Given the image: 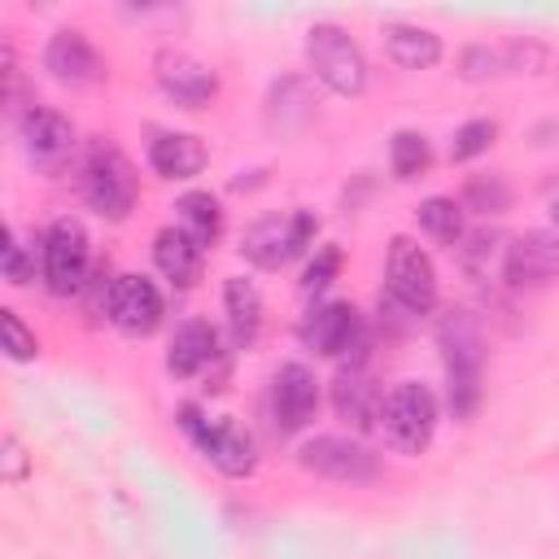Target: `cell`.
Instances as JSON below:
<instances>
[{
    "instance_id": "obj_1",
    "label": "cell",
    "mask_w": 559,
    "mask_h": 559,
    "mask_svg": "<svg viewBox=\"0 0 559 559\" xmlns=\"http://www.w3.org/2000/svg\"><path fill=\"white\" fill-rule=\"evenodd\" d=\"M441 358H445V402L454 419H472L485 397V354L476 323L454 310L441 323Z\"/></svg>"
},
{
    "instance_id": "obj_2",
    "label": "cell",
    "mask_w": 559,
    "mask_h": 559,
    "mask_svg": "<svg viewBox=\"0 0 559 559\" xmlns=\"http://www.w3.org/2000/svg\"><path fill=\"white\" fill-rule=\"evenodd\" d=\"M380 428L397 454H424L437 432V397L419 380H402L384 393Z\"/></svg>"
},
{
    "instance_id": "obj_3",
    "label": "cell",
    "mask_w": 559,
    "mask_h": 559,
    "mask_svg": "<svg viewBox=\"0 0 559 559\" xmlns=\"http://www.w3.org/2000/svg\"><path fill=\"white\" fill-rule=\"evenodd\" d=\"M79 192L83 201L109 218V223H122L131 210H135V170L131 162L114 148V144H96L83 162V175H79Z\"/></svg>"
},
{
    "instance_id": "obj_4",
    "label": "cell",
    "mask_w": 559,
    "mask_h": 559,
    "mask_svg": "<svg viewBox=\"0 0 559 559\" xmlns=\"http://www.w3.org/2000/svg\"><path fill=\"white\" fill-rule=\"evenodd\" d=\"M306 61L319 83H328L341 96H358L367 87V61L362 48L336 26V22H314L306 31Z\"/></svg>"
},
{
    "instance_id": "obj_5",
    "label": "cell",
    "mask_w": 559,
    "mask_h": 559,
    "mask_svg": "<svg viewBox=\"0 0 559 559\" xmlns=\"http://www.w3.org/2000/svg\"><path fill=\"white\" fill-rule=\"evenodd\" d=\"M314 231H319V218H314L310 210L266 214V218H258V223L245 231L240 249H245V258H249L253 266H262V271H280L288 258H297L301 249H310Z\"/></svg>"
},
{
    "instance_id": "obj_6",
    "label": "cell",
    "mask_w": 559,
    "mask_h": 559,
    "mask_svg": "<svg viewBox=\"0 0 559 559\" xmlns=\"http://www.w3.org/2000/svg\"><path fill=\"white\" fill-rule=\"evenodd\" d=\"M384 288L406 314H428L437 306V266L411 236H393L389 240Z\"/></svg>"
},
{
    "instance_id": "obj_7",
    "label": "cell",
    "mask_w": 559,
    "mask_h": 559,
    "mask_svg": "<svg viewBox=\"0 0 559 559\" xmlns=\"http://www.w3.org/2000/svg\"><path fill=\"white\" fill-rule=\"evenodd\" d=\"M179 428L192 437V445L223 472V476H249L258 454H253V437L231 424V419H205L197 406L179 411Z\"/></svg>"
},
{
    "instance_id": "obj_8",
    "label": "cell",
    "mask_w": 559,
    "mask_h": 559,
    "mask_svg": "<svg viewBox=\"0 0 559 559\" xmlns=\"http://www.w3.org/2000/svg\"><path fill=\"white\" fill-rule=\"evenodd\" d=\"M44 284L52 297H74L87 284V231L70 214L44 236Z\"/></svg>"
},
{
    "instance_id": "obj_9",
    "label": "cell",
    "mask_w": 559,
    "mask_h": 559,
    "mask_svg": "<svg viewBox=\"0 0 559 559\" xmlns=\"http://www.w3.org/2000/svg\"><path fill=\"white\" fill-rule=\"evenodd\" d=\"M301 341L323 354V358H341L354 349L349 362H362V349H367V332H362V319L349 301H328L319 310H310V319L301 323Z\"/></svg>"
},
{
    "instance_id": "obj_10",
    "label": "cell",
    "mask_w": 559,
    "mask_h": 559,
    "mask_svg": "<svg viewBox=\"0 0 559 559\" xmlns=\"http://www.w3.org/2000/svg\"><path fill=\"white\" fill-rule=\"evenodd\" d=\"M17 140H22V153L35 170H61L70 162V148H74V127L66 114L31 105L17 122Z\"/></svg>"
},
{
    "instance_id": "obj_11",
    "label": "cell",
    "mask_w": 559,
    "mask_h": 559,
    "mask_svg": "<svg viewBox=\"0 0 559 559\" xmlns=\"http://www.w3.org/2000/svg\"><path fill=\"white\" fill-rule=\"evenodd\" d=\"M297 463L323 480H341V485H358V480H371L376 476V454L362 445V441H349V437H314L301 445Z\"/></svg>"
},
{
    "instance_id": "obj_12",
    "label": "cell",
    "mask_w": 559,
    "mask_h": 559,
    "mask_svg": "<svg viewBox=\"0 0 559 559\" xmlns=\"http://www.w3.org/2000/svg\"><path fill=\"white\" fill-rule=\"evenodd\" d=\"M502 280L520 293L555 284L559 280V236H550V231L515 236L507 245V258H502Z\"/></svg>"
},
{
    "instance_id": "obj_13",
    "label": "cell",
    "mask_w": 559,
    "mask_h": 559,
    "mask_svg": "<svg viewBox=\"0 0 559 559\" xmlns=\"http://www.w3.org/2000/svg\"><path fill=\"white\" fill-rule=\"evenodd\" d=\"M109 323L127 336H148L162 323V293L148 275H118L109 293Z\"/></svg>"
},
{
    "instance_id": "obj_14",
    "label": "cell",
    "mask_w": 559,
    "mask_h": 559,
    "mask_svg": "<svg viewBox=\"0 0 559 559\" xmlns=\"http://www.w3.org/2000/svg\"><path fill=\"white\" fill-rule=\"evenodd\" d=\"M271 411L280 432H301L319 411V380L306 362H284L271 384Z\"/></svg>"
},
{
    "instance_id": "obj_15",
    "label": "cell",
    "mask_w": 559,
    "mask_h": 559,
    "mask_svg": "<svg viewBox=\"0 0 559 559\" xmlns=\"http://www.w3.org/2000/svg\"><path fill=\"white\" fill-rule=\"evenodd\" d=\"M332 406H336V415H341L349 428L371 432V428L380 424L384 393H380V384L367 376L362 362H349V367H341L336 380H332Z\"/></svg>"
},
{
    "instance_id": "obj_16",
    "label": "cell",
    "mask_w": 559,
    "mask_h": 559,
    "mask_svg": "<svg viewBox=\"0 0 559 559\" xmlns=\"http://www.w3.org/2000/svg\"><path fill=\"white\" fill-rule=\"evenodd\" d=\"M44 66L52 70V79H61L70 87H92L105 79V61L83 31H57L44 48Z\"/></svg>"
},
{
    "instance_id": "obj_17",
    "label": "cell",
    "mask_w": 559,
    "mask_h": 559,
    "mask_svg": "<svg viewBox=\"0 0 559 559\" xmlns=\"http://www.w3.org/2000/svg\"><path fill=\"white\" fill-rule=\"evenodd\" d=\"M157 83H162V92H166L170 100H179L183 109H201V105H210L214 92H218L214 70L201 66L197 57H188V52H162V57H157Z\"/></svg>"
},
{
    "instance_id": "obj_18",
    "label": "cell",
    "mask_w": 559,
    "mask_h": 559,
    "mask_svg": "<svg viewBox=\"0 0 559 559\" xmlns=\"http://www.w3.org/2000/svg\"><path fill=\"white\" fill-rule=\"evenodd\" d=\"M214 354H218V332H214L205 319H188V323L175 332L170 349H166V371H170L175 380H188V376L205 371V367L214 362Z\"/></svg>"
},
{
    "instance_id": "obj_19",
    "label": "cell",
    "mask_w": 559,
    "mask_h": 559,
    "mask_svg": "<svg viewBox=\"0 0 559 559\" xmlns=\"http://www.w3.org/2000/svg\"><path fill=\"white\" fill-rule=\"evenodd\" d=\"M148 162L162 179H192L205 170V144L188 131H166L148 144Z\"/></svg>"
},
{
    "instance_id": "obj_20",
    "label": "cell",
    "mask_w": 559,
    "mask_h": 559,
    "mask_svg": "<svg viewBox=\"0 0 559 559\" xmlns=\"http://www.w3.org/2000/svg\"><path fill=\"white\" fill-rule=\"evenodd\" d=\"M201 245H192L179 227H162L157 240H153V262L157 271L175 284V288H192L201 280Z\"/></svg>"
},
{
    "instance_id": "obj_21",
    "label": "cell",
    "mask_w": 559,
    "mask_h": 559,
    "mask_svg": "<svg viewBox=\"0 0 559 559\" xmlns=\"http://www.w3.org/2000/svg\"><path fill=\"white\" fill-rule=\"evenodd\" d=\"M384 48L402 70H428L441 61V39L424 26H384Z\"/></svg>"
},
{
    "instance_id": "obj_22",
    "label": "cell",
    "mask_w": 559,
    "mask_h": 559,
    "mask_svg": "<svg viewBox=\"0 0 559 559\" xmlns=\"http://www.w3.org/2000/svg\"><path fill=\"white\" fill-rule=\"evenodd\" d=\"M223 306H227V328H231V341L236 345H253L258 328H262V297L249 280L231 275L223 284Z\"/></svg>"
},
{
    "instance_id": "obj_23",
    "label": "cell",
    "mask_w": 559,
    "mask_h": 559,
    "mask_svg": "<svg viewBox=\"0 0 559 559\" xmlns=\"http://www.w3.org/2000/svg\"><path fill=\"white\" fill-rule=\"evenodd\" d=\"M179 231L192 240V245H201V249H210L214 240H218V231H223V210H218V201L210 197V192H188V197H179Z\"/></svg>"
},
{
    "instance_id": "obj_24",
    "label": "cell",
    "mask_w": 559,
    "mask_h": 559,
    "mask_svg": "<svg viewBox=\"0 0 559 559\" xmlns=\"http://www.w3.org/2000/svg\"><path fill=\"white\" fill-rule=\"evenodd\" d=\"M419 227L437 240V245H459L463 240V205L454 197H428L419 210H415Z\"/></svg>"
},
{
    "instance_id": "obj_25",
    "label": "cell",
    "mask_w": 559,
    "mask_h": 559,
    "mask_svg": "<svg viewBox=\"0 0 559 559\" xmlns=\"http://www.w3.org/2000/svg\"><path fill=\"white\" fill-rule=\"evenodd\" d=\"M389 166H393L397 179H415V175H424V170L432 166V148H428V140H424L419 131H397L393 144H389Z\"/></svg>"
},
{
    "instance_id": "obj_26",
    "label": "cell",
    "mask_w": 559,
    "mask_h": 559,
    "mask_svg": "<svg viewBox=\"0 0 559 559\" xmlns=\"http://www.w3.org/2000/svg\"><path fill=\"white\" fill-rule=\"evenodd\" d=\"M463 205L472 214H502L511 205V188L502 175H472L463 188Z\"/></svg>"
},
{
    "instance_id": "obj_27",
    "label": "cell",
    "mask_w": 559,
    "mask_h": 559,
    "mask_svg": "<svg viewBox=\"0 0 559 559\" xmlns=\"http://www.w3.org/2000/svg\"><path fill=\"white\" fill-rule=\"evenodd\" d=\"M493 140H498V122H493V118H472V122H463V127L454 131V140H450V162H472V157H480Z\"/></svg>"
},
{
    "instance_id": "obj_28",
    "label": "cell",
    "mask_w": 559,
    "mask_h": 559,
    "mask_svg": "<svg viewBox=\"0 0 559 559\" xmlns=\"http://www.w3.org/2000/svg\"><path fill=\"white\" fill-rule=\"evenodd\" d=\"M297 114V122L306 127L310 118H314V96L306 92V83L301 79H284L275 92H271V105H266V118H275V114Z\"/></svg>"
},
{
    "instance_id": "obj_29",
    "label": "cell",
    "mask_w": 559,
    "mask_h": 559,
    "mask_svg": "<svg viewBox=\"0 0 559 559\" xmlns=\"http://www.w3.org/2000/svg\"><path fill=\"white\" fill-rule=\"evenodd\" d=\"M0 341H4V354H9L13 362H31V358L39 354L35 332H31L13 310H0Z\"/></svg>"
},
{
    "instance_id": "obj_30",
    "label": "cell",
    "mask_w": 559,
    "mask_h": 559,
    "mask_svg": "<svg viewBox=\"0 0 559 559\" xmlns=\"http://www.w3.org/2000/svg\"><path fill=\"white\" fill-rule=\"evenodd\" d=\"M502 70V52H493L489 44H472V48H463V57H459V74L467 79V83H480V79H489V74H498Z\"/></svg>"
},
{
    "instance_id": "obj_31",
    "label": "cell",
    "mask_w": 559,
    "mask_h": 559,
    "mask_svg": "<svg viewBox=\"0 0 559 559\" xmlns=\"http://www.w3.org/2000/svg\"><path fill=\"white\" fill-rule=\"evenodd\" d=\"M336 271H341V249H336V245H323V249L310 258V266H306V275H301V288H306V293H323V288L336 280Z\"/></svg>"
},
{
    "instance_id": "obj_32",
    "label": "cell",
    "mask_w": 559,
    "mask_h": 559,
    "mask_svg": "<svg viewBox=\"0 0 559 559\" xmlns=\"http://www.w3.org/2000/svg\"><path fill=\"white\" fill-rule=\"evenodd\" d=\"M0 258H4V280L9 284H31V275H35V262H31V253L13 240V231H4V245H0Z\"/></svg>"
},
{
    "instance_id": "obj_33",
    "label": "cell",
    "mask_w": 559,
    "mask_h": 559,
    "mask_svg": "<svg viewBox=\"0 0 559 559\" xmlns=\"http://www.w3.org/2000/svg\"><path fill=\"white\" fill-rule=\"evenodd\" d=\"M26 472H31V459H26L22 441L13 432H4L0 437V480L4 485H17V480H26Z\"/></svg>"
},
{
    "instance_id": "obj_34",
    "label": "cell",
    "mask_w": 559,
    "mask_h": 559,
    "mask_svg": "<svg viewBox=\"0 0 559 559\" xmlns=\"http://www.w3.org/2000/svg\"><path fill=\"white\" fill-rule=\"evenodd\" d=\"M502 66H507V70H524V66L542 70V66H546V48H542V44H520V39H515V44L502 52Z\"/></svg>"
},
{
    "instance_id": "obj_35",
    "label": "cell",
    "mask_w": 559,
    "mask_h": 559,
    "mask_svg": "<svg viewBox=\"0 0 559 559\" xmlns=\"http://www.w3.org/2000/svg\"><path fill=\"white\" fill-rule=\"evenodd\" d=\"M550 218H555V227H559V201H555V205H550Z\"/></svg>"
}]
</instances>
